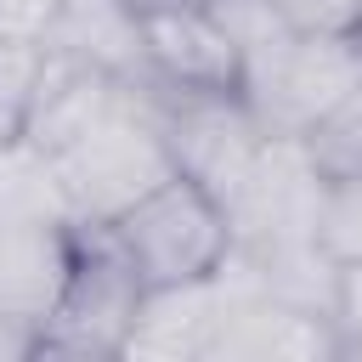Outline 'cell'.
Returning a JSON list of instances; mask_svg holds the SVG:
<instances>
[{
  "label": "cell",
  "mask_w": 362,
  "mask_h": 362,
  "mask_svg": "<svg viewBox=\"0 0 362 362\" xmlns=\"http://www.w3.org/2000/svg\"><path fill=\"white\" fill-rule=\"evenodd\" d=\"M164 96H170V85L147 79L136 90V102H124L119 113H107L68 147L45 153L79 226L119 221L141 192H153L164 175H175V153L164 136Z\"/></svg>",
  "instance_id": "cell-1"
},
{
  "label": "cell",
  "mask_w": 362,
  "mask_h": 362,
  "mask_svg": "<svg viewBox=\"0 0 362 362\" xmlns=\"http://www.w3.org/2000/svg\"><path fill=\"white\" fill-rule=\"evenodd\" d=\"M107 238L136 266V277L153 288H187L215 277L232 260V215L226 204L192 181L187 170L164 175L153 192H141L119 221H107Z\"/></svg>",
  "instance_id": "cell-2"
},
{
  "label": "cell",
  "mask_w": 362,
  "mask_h": 362,
  "mask_svg": "<svg viewBox=\"0 0 362 362\" xmlns=\"http://www.w3.org/2000/svg\"><path fill=\"white\" fill-rule=\"evenodd\" d=\"M362 85V34L283 28L243 51V107L266 136L300 141L328 107Z\"/></svg>",
  "instance_id": "cell-3"
},
{
  "label": "cell",
  "mask_w": 362,
  "mask_h": 362,
  "mask_svg": "<svg viewBox=\"0 0 362 362\" xmlns=\"http://www.w3.org/2000/svg\"><path fill=\"white\" fill-rule=\"evenodd\" d=\"M141 300H147V283L119 255L107 226H79V260H74L68 294L40 328L34 356H124Z\"/></svg>",
  "instance_id": "cell-4"
},
{
  "label": "cell",
  "mask_w": 362,
  "mask_h": 362,
  "mask_svg": "<svg viewBox=\"0 0 362 362\" xmlns=\"http://www.w3.org/2000/svg\"><path fill=\"white\" fill-rule=\"evenodd\" d=\"M147 74L187 96H243V45L209 0H158L136 11Z\"/></svg>",
  "instance_id": "cell-5"
},
{
  "label": "cell",
  "mask_w": 362,
  "mask_h": 362,
  "mask_svg": "<svg viewBox=\"0 0 362 362\" xmlns=\"http://www.w3.org/2000/svg\"><path fill=\"white\" fill-rule=\"evenodd\" d=\"M79 260V226L74 221H17L0 226V317L23 328H45L57 300L68 294Z\"/></svg>",
  "instance_id": "cell-6"
},
{
  "label": "cell",
  "mask_w": 362,
  "mask_h": 362,
  "mask_svg": "<svg viewBox=\"0 0 362 362\" xmlns=\"http://www.w3.org/2000/svg\"><path fill=\"white\" fill-rule=\"evenodd\" d=\"M17 221H74V209H68V198L57 187L51 158L28 136L0 147V226H17Z\"/></svg>",
  "instance_id": "cell-7"
},
{
  "label": "cell",
  "mask_w": 362,
  "mask_h": 362,
  "mask_svg": "<svg viewBox=\"0 0 362 362\" xmlns=\"http://www.w3.org/2000/svg\"><path fill=\"white\" fill-rule=\"evenodd\" d=\"M300 153L305 164L322 175V181H339V175H362V85L328 107L305 136H300Z\"/></svg>",
  "instance_id": "cell-8"
},
{
  "label": "cell",
  "mask_w": 362,
  "mask_h": 362,
  "mask_svg": "<svg viewBox=\"0 0 362 362\" xmlns=\"http://www.w3.org/2000/svg\"><path fill=\"white\" fill-rule=\"evenodd\" d=\"M40 74H45V45L40 40H17L0 34V147L28 136V113L40 96Z\"/></svg>",
  "instance_id": "cell-9"
},
{
  "label": "cell",
  "mask_w": 362,
  "mask_h": 362,
  "mask_svg": "<svg viewBox=\"0 0 362 362\" xmlns=\"http://www.w3.org/2000/svg\"><path fill=\"white\" fill-rule=\"evenodd\" d=\"M317 249L334 266L362 260V175L322 181V198H317Z\"/></svg>",
  "instance_id": "cell-10"
},
{
  "label": "cell",
  "mask_w": 362,
  "mask_h": 362,
  "mask_svg": "<svg viewBox=\"0 0 362 362\" xmlns=\"http://www.w3.org/2000/svg\"><path fill=\"white\" fill-rule=\"evenodd\" d=\"M288 28H317V34H362V0H272Z\"/></svg>",
  "instance_id": "cell-11"
}]
</instances>
